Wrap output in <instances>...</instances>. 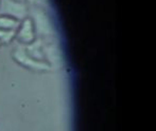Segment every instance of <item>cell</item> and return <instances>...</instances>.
<instances>
[{"mask_svg": "<svg viewBox=\"0 0 156 131\" xmlns=\"http://www.w3.org/2000/svg\"><path fill=\"white\" fill-rule=\"evenodd\" d=\"M28 2H30L32 6H38L39 8V5H41L43 2H45V0H28Z\"/></svg>", "mask_w": 156, "mask_h": 131, "instance_id": "obj_8", "label": "cell"}, {"mask_svg": "<svg viewBox=\"0 0 156 131\" xmlns=\"http://www.w3.org/2000/svg\"><path fill=\"white\" fill-rule=\"evenodd\" d=\"M15 38L17 39L20 45H29L32 41H34L37 38L36 34H35L34 25H33L32 19L29 16L25 18L23 20L20 21L18 28L16 30V35Z\"/></svg>", "mask_w": 156, "mask_h": 131, "instance_id": "obj_4", "label": "cell"}, {"mask_svg": "<svg viewBox=\"0 0 156 131\" xmlns=\"http://www.w3.org/2000/svg\"><path fill=\"white\" fill-rule=\"evenodd\" d=\"M16 30H2L0 29V45H9L15 39Z\"/></svg>", "mask_w": 156, "mask_h": 131, "instance_id": "obj_7", "label": "cell"}, {"mask_svg": "<svg viewBox=\"0 0 156 131\" xmlns=\"http://www.w3.org/2000/svg\"><path fill=\"white\" fill-rule=\"evenodd\" d=\"M30 18L34 25L35 34L38 38L45 39L46 37H52L54 35V29L50 18L46 12L38 6H31L29 8Z\"/></svg>", "mask_w": 156, "mask_h": 131, "instance_id": "obj_1", "label": "cell"}, {"mask_svg": "<svg viewBox=\"0 0 156 131\" xmlns=\"http://www.w3.org/2000/svg\"><path fill=\"white\" fill-rule=\"evenodd\" d=\"M44 47H45V39L36 38L34 41H32L29 45H23L26 52L29 54L31 57L35 58L37 60H45V54H44Z\"/></svg>", "mask_w": 156, "mask_h": 131, "instance_id": "obj_5", "label": "cell"}, {"mask_svg": "<svg viewBox=\"0 0 156 131\" xmlns=\"http://www.w3.org/2000/svg\"><path fill=\"white\" fill-rule=\"evenodd\" d=\"M20 21L12 18V17L0 15V29L2 30H17Z\"/></svg>", "mask_w": 156, "mask_h": 131, "instance_id": "obj_6", "label": "cell"}, {"mask_svg": "<svg viewBox=\"0 0 156 131\" xmlns=\"http://www.w3.org/2000/svg\"><path fill=\"white\" fill-rule=\"evenodd\" d=\"M0 15L21 21L29 16V6L20 0H0Z\"/></svg>", "mask_w": 156, "mask_h": 131, "instance_id": "obj_3", "label": "cell"}, {"mask_svg": "<svg viewBox=\"0 0 156 131\" xmlns=\"http://www.w3.org/2000/svg\"><path fill=\"white\" fill-rule=\"evenodd\" d=\"M13 59L17 62L19 66L26 68V69L30 70L32 72H38V73H43V72H49L52 70V67L48 64L47 62H43V60H37L35 58L31 57L29 54L26 52L23 45H19L13 51Z\"/></svg>", "mask_w": 156, "mask_h": 131, "instance_id": "obj_2", "label": "cell"}]
</instances>
